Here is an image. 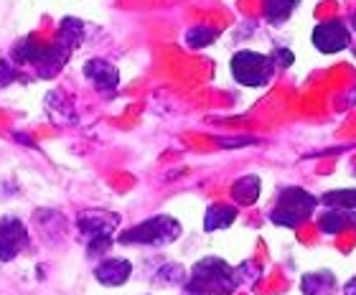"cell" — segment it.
<instances>
[{"instance_id": "6da1fadb", "label": "cell", "mask_w": 356, "mask_h": 295, "mask_svg": "<svg viewBox=\"0 0 356 295\" xmlns=\"http://www.w3.org/2000/svg\"><path fill=\"white\" fill-rule=\"evenodd\" d=\"M237 273L232 270L224 260L207 257L196 262L191 270V280L186 285L188 293H214V295H229L237 288Z\"/></svg>"}, {"instance_id": "7a4b0ae2", "label": "cell", "mask_w": 356, "mask_h": 295, "mask_svg": "<svg viewBox=\"0 0 356 295\" xmlns=\"http://www.w3.org/2000/svg\"><path fill=\"white\" fill-rule=\"evenodd\" d=\"M318 199L308 193L305 189H298V186H290L280 193V199L275 204V209L270 212V219L277 227H298L300 221H305L308 216L313 214Z\"/></svg>"}, {"instance_id": "3957f363", "label": "cell", "mask_w": 356, "mask_h": 295, "mask_svg": "<svg viewBox=\"0 0 356 295\" xmlns=\"http://www.w3.org/2000/svg\"><path fill=\"white\" fill-rule=\"evenodd\" d=\"M275 61L257 51H237L232 56V77L245 87H265L273 77Z\"/></svg>"}, {"instance_id": "277c9868", "label": "cell", "mask_w": 356, "mask_h": 295, "mask_svg": "<svg viewBox=\"0 0 356 295\" xmlns=\"http://www.w3.org/2000/svg\"><path fill=\"white\" fill-rule=\"evenodd\" d=\"M181 234V224L173 216H153V219L143 221L138 227L127 229L125 234H120V242H140V244H168L178 239Z\"/></svg>"}, {"instance_id": "5b68a950", "label": "cell", "mask_w": 356, "mask_h": 295, "mask_svg": "<svg viewBox=\"0 0 356 295\" xmlns=\"http://www.w3.org/2000/svg\"><path fill=\"white\" fill-rule=\"evenodd\" d=\"M351 41V33L349 29L343 26L341 21H323L318 23L316 29H313V46L323 54H336V51H343Z\"/></svg>"}, {"instance_id": "8992f818", "label": "cell", "mask_w": 356, "mask_h": 295, "mask_svg": "<svg viewBox=\"0 0 356 295\" xmlns=\"http://www.w3.org/2000/svg\"><path fill=\"white\" fill-rule=\"evenodd\" d=\"M29 244V232L18 219H3L0 221V260L8 262L13 260L23 247Z\"/></svg>"}, {"instance_id": "52a82bcc", "label": "cell", "mask_w": 356, "mask_h": 295, "mask_svg": "<svg viewBox=\"0 0 356 295\" xmlns=\"http://www.w3.org/2000/svg\"><path fill=\"white\" fill-rule=\"evenodd\" d=\"M130 273H133V265L127 262V260H120V257H115V260H107V262H102V265L97 267L95 270V278L102 285H122V282L130 278Z\"/></svg>"}, {"instance_id": "ba28073f", "label": "cell", "mask_w": 356, "mask_h": 295, "mask_svg": "<svg viewBox=\"0 0 356 295\" xmlns=\"http://www.w3.org/2000/svg\"><path fill=\"white\" fill-rule=\"evenodd\" d=\"M84 74H87L92 81H95L97 87L107 89V92H112V89L118 87V81H120V72H118V69L112 67V64H107V61H102V59L87 61Z\"/></svg>"}, {"instance_id": "9c48e42d", "label": "cell", "mask_w": 356, "mask_h": 295, "mask_svg": "<svg viewBox=\"0 0 356 295\" xmlns=\"http://www.w3.org/2000/svg\"><path fill=\"white\" fill-rule=\"evenodd\" d=\"M305 295H334L336 293V278L328 270H316V273L303 275L300 282Z\"/></svg>"}, {"instance_id": "30bf717a", "label": "cell", "mask_w": 356, "mask_h": 295, "mask_svg": "<svg viewBox=\"0 0 356 295\" xmlns=\"http://www.w3.org/2000/svg\"><path fill=\"white\" fill-rule=\"evenodd\" d=\"M349 224H356V214L351 209H328L318 219L321 232H326V234H339Z\"/></svg>"}, {"instance_id": "8fae6325", "label": "cell", "mask_w": 356, "mask_h": 295, "mask_svg": "<svg viewBox=\"0 0 356 295\" xmlns=\"http://www.w3.org/2000/svg\"><path fill=\"white\" fill-rule=\"evenodd\" d=\"M234 219H237V209L224 207V204H214V207L207 209V216H204V229H207V232H219V229L229 227Z\"/></svg>"}, {"instance_id": "7c38bea8", "label": "cell", "mask_w": 356, "mask_h": 295, "mask_svg": "<svg viewBox=\"0 0 356 295\" xmlns=\"http://www.w3.org/2000/svg\"><path fill=\"white\" fill-rule=\"evenodd\" d=\"M232 196H234V201L242 204V207L254 204L257 196H260V178L257 176H242L239 181H234V186H232Z\"/></svg>"}, {"instance_id": "4fadbf2b", "label": "cell", "mask_w": 356, "mask_h": 295, "mask_svg": "<svg viewBox=\"0 0 356 295\" xmlns=\"http://www.w3.org/2000/svg\"><path fill=\"white\" fill-rule=\"evenodd\" d=\"M298 3H300V0H265V18L270 23L288 21Z\"/></svg>"}, {"instance_id": "5bb4252c", "label": "cell", "mask_w": 356, "mask_h": 295, "mask_svg": "<svg viewBox=\"0 0 356 295\" xmlns=\"http://www.w3.org/2000/svg\"><path fill=\"white\" fill-rule=\"evenodd\" d=\"M323 204L331 209H356V189H336V191L323 193Z\"/></svg>"}, {"instance_id": "9a60e30c", "label": "cell", "mask_w": 356, "mask_h": 295, "mask_svg": "<svg viewBox=\"0 0 356 295\" xmlns=\"http://www.w3.org/2000/svg\"><path fill=\"white\" fill-rule=\"evenodd\" d=\"M216 33L214 29H209V26H193V29H188V33H186V44L191 46V49H204V46H209L211 41H216Z\"/></svg>"}, {"instance_id": "2e32d148", "label": "cell", "mask_w": 356, "mask_h": 295, "mask_svg": "<svg viewBox=\"0 0 356 295\" xmlns=\"http://www.w3.org/2000/svg\"><path fill=\"white\" fill-rule=\"evenodd\" d=\"M61 44L69 46V49L82 44V23L74 21V18H67L61 26Z\"/></svg>"}, {"instance_id": "e0dca14e", "label": "cell", "mask_w": 356, "mask_h": 295, "mask_svg": "<svg viewBox=\"0 0 356 295\" xmlns=\"http://www.w3.org/2000/svg\"><path fill=\"white\" fill-rule=\"evenodd\" d=\"M273 56L277 59V67H290V64H293V59H296V56H293L288 49H275Z\"/></svg>"}, {"instance_id": "ac0fdd59", "label": "cell", "mask_w": 356, "mask_h": 295, "mask_svg": "<svg viewBox=\"0 0 356 295\" xmlns=\"http://www.w3.org/2000/svg\"><path fill=\"white\" fill-rule=\"evenodd\" d=\"M343 295H356V278H351V280L346 282V288H343Z\"/></svg>"}, {"instance_id": "d6986e66", "label": "cell", "mask_w": 356, "mask_h": 295, "mask_svg": "<svg viewBox=\"0 0 356 295\" xmlns=\"http://www.w3.org/2000/svg\"><path fill=\"white\" fill-rule=\"evenodd\" d=\"M351 29L356 31V13H351Z\"/></svg>"}, {"instance_id": "ffe728a7", "label": "cell", "mask_w": 356, "mask_h": 295, "mask_svg": "<svg viewBox=\"0 0 356 295\" xmlns=\"http://www.w3.org/2000/svg\"><path fill=\"white\" fill-rule=\"evenodd\" d=\"M354 56H356V46H354Z\"/></svg>"}]
</instances>
